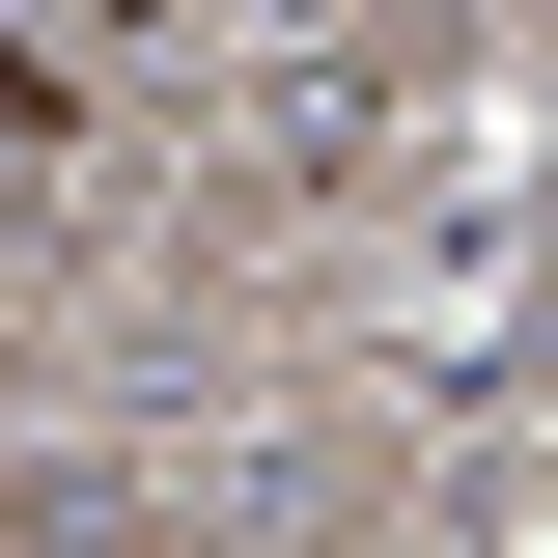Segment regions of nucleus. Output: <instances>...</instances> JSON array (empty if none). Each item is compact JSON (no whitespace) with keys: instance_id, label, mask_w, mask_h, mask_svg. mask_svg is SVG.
<instances>
[{"instance_id":"nucleus-1","label":"nucleus","mask_w":558,"mask_h":558,"mask_svg":"<svg viewBox=\"0 0 558 558\" xmlns=\"http://www.w3.org/2000/svg\"><path fill=\"white\" fill-rule=\"evenodd\" d=\"M28 140H57V57H0V168H28Z\"/></svg>"}]
</instances>
